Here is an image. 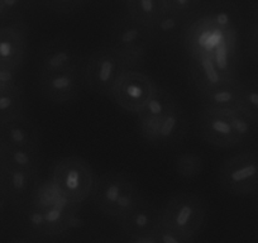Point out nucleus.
<instances>
[{
	"instance_id": "f8f14e48",
	"label": "nucleus",
	"mask_w": 258,
	"mask_h": 243,
	"mask_svg": "<svg viewBox=\"0 0 258 243\" xmlns=\"http://www.w3.org/2000/svg\"><path fill=\"white\" fill-rule=\"evenodd\" d=\"M83 58L76 47L69 41L56 39L47 44L38 61V76L52 75L75 70L84 66Z\"/></svg>"
},
{
	"instance_id": "cd10ccee",
	"label": "nucleus",
	"mask_w": 258,
	"mask_h": 243,
	"mask_svg": "<svg viewBox=\"0 0 258 243\" xmlns=\"http://www.w3.org/2000/svg\"><path fill=\"white\" fill-rule=\"evenodd\" d=\"M153 235H155L157 243H195L192 240L186 239L185 237H182L177 232L170 229V228L166 227L160 222H158L157 227L153 230Z\"/></svg>"
},
{
	"instance_id": "4be33fe9",
	"label": "nucleus",
	"mask_w": 258,
	"mask_h": 243,
	"mask_svg": "<svg viewBox=\"0 0 258 243\" xmlns=\"http://www.w3.org/2000/svg\"><path fill=\"white\" fill-rule=\"evenodd\" d=\"M177 104L178 103L175 100V98L167 90L157 85L150 100L146 103L142 110L137 114L138 123L157 120V119L166 115L168 111L172 110Z\"/></svg>"
},
{
	"instance_id": "bb28decb",
	"label": "nucleus",
	"mask_w": 258,
	"mask_h": 243,
	"mask_svg": "<svg viewBox=\"0 0 258 243\" xmlns=\"http://www.w3.org/2000/svg\"><path fill=\"white\" fill-rule=\"evenodd\" d=\"M239 108L258 122V78L240 81Z\"/></svg>"
},
{
	"instance_id": "f704fd0d",
	"label": "nucleus",
	"mask_w": 258,
	"mask_h": 243,
	"mask_svg": "<svg viewBox=\"0 0 258 243\" xmlns=\"http://www.w3.org/2000/svg\"><path fill=\"white\" fill-rule=\"evenodd\" d=\"M11 243H34V242H31V240H27V239H16V240H12Z\"/></svg>"
},
{
	"instance_id": "4468645a",
	"label": "nucleus",
	"mask_w": 258,
	"mask_h": 243,
	"mask_svg": "<svg viewBox=\"0 0 258 243\" xmlns=\"http://www.w3.org/2000/svg\"><path fill=\"white\" fill-rule=\"evenodd\" d=\"M27 54V28L23 24L0 27V69L17 71Z\"/></svg>"
},
{
	"instance_id": "c9c22d12",
	"label": "nucleus",
	"mask_w": 258,
	"mask_h": 243,
	"mask_svg": "<svg viewBox=\"0 0 258 243\" xmlns=\"http://www.w3.org/2000/svg\"><path fill=\"white\" fill-rule=\"evenodd\" d=\"M3 16V0H0V17Z\"/></svg>"
},
{
	"instance_id": "7ed1b4c3",
	"label": "nucleus",
	"mask_w": 258,
	"mask_h": 243,
	"mask_svg": "<svg viewBox=\"0 0 258 243\" xmlns=\"http://www.w3.org/2000/svg\"><path fill=\"white\" fill-rule=\"evenodd\" d=\"M205 218L207 204L202 197L192 193L173 195L160 209V223L192 242L202 232Z\"/></svg>"
},
{
	"instance_id": "9d476101",
	"label": "nucleus",
	"mask_w": 258,
	"mask_h": 243,
	"mask_svg": "<svg viewBox=\"0 0 258 243\" xmlns=\"http://www.w3.org/2000/svg\"><path fill=\"white\" fill-rule=\"evenodd\" d=\"M141 136L153 146H172L186 133V118L180 104L157 120L138 123Z\"/></svg>"
},
{
	"instance_id": "20e7f679",
	"label": "nucleus",
	"mask_w": 258,
	"mask_h": 243,
	"mask_svg": "<svg viewBox=\"0 0 258 243\" xmlns=\"http://www.w3.org/2000/svg\"><path fill=\"white\" fill-rule=\"evenodd\" d=\"M80 205L62 200L47 208H37L31 203L22 205L23 222L32 233L41 237H57L81 225Z\"/></svg>"
},
{
	"instance_id": "b1692460",
	"label": "nucleus",
	"mask_w": 258,
	"mask_h": 243,
	"mask_svg": "<svg viewBox=\"0 0 258 243\" xmlns=\"http://www.w3.org/2000/svg\"><path fill=\"white\" fill-rule=\"evenodd\" d=\"M24 95L21 88L0 93V125L24 115Z\"/></svg>"
},
{
	"instance_id": "a878e982",
	"label": "nucleus",
	"mask_w": 258,
	"mask_h": 243,
	"mask_svg": "<svg viewBox=\"0 0 258 243\" xmlns=\"http://www.w3.org/2000/svg\"><path fill=\"white\" fill-rule=\"evenodd\" d=\"M175 170L180 177L192 180L200 176L204 170V160L199 153L183 152L176 157Z\"/></svg>"
},
{
	"instance_id": "f03ea898",
	"label": "nucleus",
	"mask_w": 258,
	"mask_h": 243,
	"mask_svg": "<svg viewBox=\"0 0 258 243\" xmlns=\"http://www.w3.org/2000/svg\"><path fill=\"white\" fill-rule=\"evenodd\" d=\"M155 41L150 28L124 13L114 22L106 46L113 48L125 70H140L147 58L151 43Z\"/></svg>"
},
{
	"instance_id": "6ab92c4d",
	"label": "nucleus",
	"mask_w": 258,
	"mask_h": 243,
	"mask_svg": "<svg viewBox=\"0 0 258 243\" xmlns=\"http://www.w3.org/2000/svg\"><path fill=\"white\" fill-rule=\"evenodd\" d=\"M203 109L229 110L239 106L240 80L234 79L210 90L199 93Z\"/></svg>"
},
{
	"instance_id": "9b49d317",
	"label": "nucleus",
	"mask_w": 258,
	"mask_h": 243,
	"mask_svg": "<svg viewBox=\"0 0 258 243\" xmlns=\"http://www.w3.org/2000/svg\"><path fill=\"white\" fill-rule=\"evenodd\" d=\"M199 133L205 142L218 148H232L242 145L225 110L203 109L199 115Z\"/></svg>"
},
{
	"instance_id": "dca6fc26",
	"label": "nucleus",
	"mask_w": 258,
	"mask_h": 243,
	"mask_svg": "<svg viewBox=\"0 0 258 243\" xmlns=\"http://www.w3.org/2000/svg\"><path fill=\"white\" fill-rule=\"evenodd\" d=\"M158 222L160 210L143 197L123 218L118 220L123 232L131 238L150 234L157 227Z\"/></svg>"
},
{
	"instance_id": "7c9ffc66",
	"label": "nucleus",
	"mask_w": 258,
	"mask_h": 243,
	"mask_svg": "<svg viewBox=\"0 0 258 243\" xmlns=\"http://www.w3.org/2000/svg\"><path fill=\"white\" fill-rule=\"evenodd\" d=\"M17 88H21L17 71L0 69V93L13 90Z\"/></svg>"
},
{
	"instance_id": "f257e3e1",
	"label": "nucleus",
	"mask_w": 258,
	"mask_h": 243,
	"mask_svg": "<svg viewBox=\"0 0 258 243\" xmlns=\"http://www.w3.org/2000/svg\"><path fill=\"white\" fill-rule=\"evenodd\" d=\"M190 57H210L227 76L237 79L239 13L233 4L218 2L191 17L183 33Z\"/></svg>"
},
{
	"instance_id": "412c9836",
	"label": "nucleus",
	"mask_w": 258,
	"mask_h": 243,
	"mask_svg": "<svg viewBox=\"0 0 258 243\" xmlns=\"http://www.w3.org/2000/svg\"><path fill=\"white\" fill-rule=\"evenodd\" d=\"M0 163L38 173L41 166L39 150L14 147L0 142Z\"/></svg>"
},
{
	"instance_id": "393cba45",
	"label": "nucleus",
	"mask_w": 258,
	"mask_h": 243,
	"mask_svg": "<svg viewBox=\"0 0 258 243\" xmlns=\"http://www.w3.org/2000/svg\"><path fill=\"white\" fill-rule=\"evenodd\" d=\"M225 111H227L228 118H229L233 130H234L237 137L239 138L240 143L248 142L257 135L258 122L250 114H248L247 111L243 110L239 106Z\"/></svg>"
},
{
	"instance_id": "2eb2a0df",
	"label": "nucleus",
	"mask_w": 258,
	"mask_h": 243,
	"mask_svg": "<svg viewBox=\"0 0 258 243\" xmlns=\"http://www.w3.org/2000/svg\"><path fill=\"white\" fill-rule=\"evenodd\" d=\"M38 180L37 172L0 163V187L13 204H26Z\"/></svg>"
},
{
	"instance_id": "ddd939ff",
	"label": "nucleus",
	"mask_w": 258,
	"mask_h": 243,
	"mask_svg": "<svg viewBox=\"0 0 258 243\" xmlns=\"http://www.w3.org/2000/svg\"><path fill=\"white\" fill-rule=\"evenodd\" d=\"M129 178L118 172H106L95 178L91 200L101 214L115 219L116 207Z\"/></svg>"
},
{
	"instance_id": "39448f33",
	"label": "nucleus",
	"mask_w": 258,
	"mask_h": 243,
	"mask_svg": "<svg viewBox=\"0 0 258 243\" xmlns=\"http://www.w3.org/2000/svg\"><path fill=\"white\" fill-rule=\"evenodd\" d=\"M49 178L66 199L81 205L91 198L96 177L83 157L66 156L54 162Z\"/></svg>"
},
{
	"instance_id": "c85d7f7f",
	"label": "nucleus",
	"mask_w": 258,
	"mask_h": 243,
	"mask_svg": "<svg viewBox=\"0 0 258 243\" xmlns=\"http://www.w3.org/2000/svg\"><path fill=\"white\" fill-rule=\"evenodd\" d=\"M202 0H163L165 8L171 9L177 13L192 16L195 9L199 7Z\"/></svg>"
},
{
	"instance_id": "6e6552de",
	"label": "nucleus",
	"mask_w": 258,
	"mask_h": 243,
	"mask_svg": "<svg viewBox=\"0 0 258 243\" xmlns=\"http://www.w3.org/2000/svg\"><path fill=\"white\" fill-rule=\"evenodd\" d=\"M157 88L152 78L141 70L123 71L116 80L110 98L126 113L137 115Z\"/></svg>"
},
{
	"instance_id": "5701e85b",
	"label": "nucleus",
	"mask_w": 258,
	"mask_h": 243,
	"mask_svg": "<svg viewBox=\"0 0 258 243\" xmlns=\"http://www.w3.org/2000/svg\"><path fill=\"white\" fill-rule=\"evenodd\" d=\"M125 4L126 13L150 29L165 9L163 0H125Z\"/></svg>"
},
{
	"instance_id": "473e14b6",
	"label": "nucleus",
	"mask_w": 258,
	"mask_h": 243,
	"mask_svg": "<svg viewBox=\"0 0 258 243\" xmlns=\"http://www.w3.org/2000/svg\"><path fill=\"white\" fill-rule=\"evenodd\" d=\"M131 243H157L156 240L155 235H153V232L150 233V234H145V235H140V237L136 238H131Z\"/></svg>"
},
{
	"instance_id": "0eeeda50",
	"label": "nucleus",
	"mask_w": 258,
	"mask_h": 243,
	"mask_svg": "<svg viewBox=\"0 0 258 243\" xmlns=\"http://www.w3.org/2000/svg\"><path fill=\"white\" fill-rule=\"evenodd\" d=\"M123 71L118 54L109 46L94 51L84 63L86 86L100 95L110 96L111 90Z\"/></svg>"
},
{
	"instance_id": "f3484780",
	"label": "nucleus",
	"mask_w": 258,
	"mask_h": 243,
	"mask_svg": "<svg viewBox=\"0 0 258 243\" xmlns=\"http://www.w3.org/2000/svg\"><path fill=\"white\" fill-rule=\"evenodd\" d=\"M0 142L14 147L39 150L38 131L24 115L0 125Z\"/></svg>"
},
{
	"instance_id": "2f4dec72",
	"label": "nucleus",
	"mask_w": 258,
	"mask_h": 243,
	"mask_svg": "<svg viewBox=\"0 0 258 243\" xmlns=\"http://www.w3.org/2000/svg\"><path fill=\"white\" fill-rule=\"evenodd\" d=\"M248 52L253 63L258 66V34H249Z\"/></svg>"
},
{
	"instance_id": "1a4fd4ad",
	"label": "nucleus",
	"mask_w": 258,
	"mask_h": 243,
	"mask_svg": "<svg viewBox=\"0 0 258 243\" xmlns=\"http://www.w3.org/2000/svg\"><path fill=\"white\" fill-rule=\"evenodd\" d=\"M85 84L84 66L75 70L38 76L42 96L54 104H68L80 96Z\"/></svg>"
},
{
	"instance_id": "c756f323",
	"label": "nucleus",
	"mask_w": 258,
	"mask_h": 243,
	"mask_svg": "<svg viewBox=\"0 0 258 243\" xmlns=\"http://www.w3.org/2000/svg\"><path fill=\"white\" fill-rule=\"evenodd\" d=\"M44 6L56 13H71L86 0H42Z\"/></svg>"
},
{
	"instance_id": "423d86ee",
	"label": "nucleus",
	"mask_w": 258,
	"mask_h": 243,
	"mask_svg": "<svg viewBox=\"0 0 258 243\" xmlns=\"http://www.w3.org/2000/svg\"><path fill=\"white\" fill-rule=\"evenodd\" d=\"M219 184L235 197L258 192V151L248 150L232 156L219 168Z\"/></svg>"
},
{
	"instance_id": "a211bd4d",
	"label": "nucleus",
	"mask_w": 258,
	"mask_h": 243,
	"mask_svg": "<svg viewBox=\"0 0 258 243\" xmlns=\"http://www.w3.org/2000/svg\"><path fill=\"white\" fill-rule=\"evenodd\" d=\"M190 74L198 93L210 90L234 79L225 75L210 57H192L190 61ZM238 79V78H237Z\"/></svg>"
},
{
	"instance_id": "aec40b11",
	"label": "nucleus",
	"mask_w": 258,
	"mask_h": 243,
	"mask_svg": "<svg viewBox=\"0 0 258 243\" xmlns=\"http://www.w3.org/2000/svg\"><path fill=\"white\" fill-rule=\"evenodd\" d=\"M191 17L165 8L151 29L153 38L162 43H173L183 36Z\"/></svg>"
},
{
	"instance_id": "72a5a7b5",
	"label": "nucleus",
	"mask_w": 258,
	"mask_h": 243,
	"mask_svg": "<svg viewBox=\"0 0 258 243\" xmlns=\"http://www.w3.org/2000/svg\"><path fill=\"white\" fill-rule=\"evenodd\" d=\"M249 34H258V7L253 11L252 18H250Z\"/></svg>"
},
{
	"instance_id": "e433bc0d",
	"label": "nucleus",
	"mask_w": 258,
	"mask_h": 243,
	"mask_svg": "<svg viewBox=\"0 0 258 243\" xmlns=\"http://www.w3.org/2000/svg\"><path fill=\"white\" fill-rule=\"evenodd\" d=\"M100 243H110V242H100Z\"/></svg>"
}]
</instances>
